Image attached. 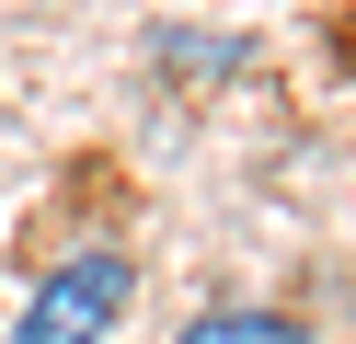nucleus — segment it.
<instances>
[{"instance_id": "obj_2", "label": "nucleus", "mask_w": 356, "mask_h": 344, "mask_svg": "<svg viewBox=\"0 0 356 344\" xmlns=\"http://www.w3.org/2000/svg\"><path fill=\"white\" fill-rule=\"evenodd\" d=\"M184 344H310L287 310H207V321H184Z\"/></svg>"}, {"instance_id": "obj_1", "label": "nucleus", "mask_w": 356, "mask_h": 344, "mask_svg": "<svg viewBox=\"0 0 356 344\" xmlns=\"http://www.w3.org/2000/svg\"><path fill=\"white\" fill-rule=\"evenodd\" d=\"M127 252H81V264H58L47 287H35V310H24V333L12 344H104L115 333V310H127Z\"/></svg>"}]
</instances>
